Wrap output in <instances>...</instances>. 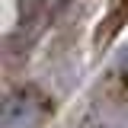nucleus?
<instances>
[{
    "label": "nucleus",
    "mask_w": 128,
    "mask_h": 128,
    "mask_svg": "<svg viewBox=\"0 0 128 128\" xmlns=\"http://www.w3.org/2000/svg\"><path fill=\"white\" fill-rule=\"evenodd\" d=\"M80 128H122V112L112 109V106L93 109V112H86V118H83Z\"/></svg>",
    "instance_id": "nucleus-2"
},
{
    "label": "nucleus",
    "mask_w": 128,
    "mask_h": 128,
    "mask_svg": "<svg viewBox=\"0 0 128 128\" xmlns=\"http://www.w3.org/2000/svg\"><path fill=\"white\" fill-rule=\"evenodd\" d=\"M109 90L118 99H128V48L118 54V61L112 64V74H109Z\"/></svg>",
    "instance_id": "nucleus-3"
},
{
    "label": "nucleus",
    "mask_w": 128,
    "mask_h": 128,
    "mask_svg": "<svg viewBox=\"0 0 128 128\" xmlns=\"http://www.w3.org/2000/svg\"><path fill=\"white\" fill-rule=\"evenodd\" d=\"M48 99L42 90L26 86L3 99V128H38L48 115Z\"/></svg>",
    "instance_id": "nucleus-1"
}]
</instances>
